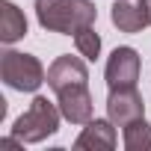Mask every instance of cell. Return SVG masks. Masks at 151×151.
Here are the masks:
<instances>
[{"label":"cell","instance_id":"6da1fadb","mask_svg":"<svg viewBox=\"0 0 151 151\" xmlns=\"http://www.w3.org/2000/svg\"><path fill=\"white\" fill-rule=\"evenodd\" d=\"M36 18L47 33L74 36L80 27L95 24L98 9L92 0H36Z\"/></svg>","mask_w":151,"mask_h":151},{"label":"cell","instance_id":"7a4b0ae2","mask_svg":"<svg viewBox=\"0 0 151 151\" xmlns=\"http://www.w3.org/2000/svg\"><path fill=\"white\" fill-rule=\"evenodd\" d=\"M59 104L47 101L45 95H36L33 104L27 107V113H21L12 124V136L21 139V145H36V142H45L47 136H53L59 130Z\"/></svg>","mask_w":151,"mask_h":151},{"label":"cell","instance_id":"3957f363","mask_svg":"<svg viewBox=\"0 0 151 151\" xmlns=\"http://www.w3.org/2000/svg\"><path fill=\"white\" fill-rule=\"evenodd\" d=\"M0 77H3V83L9 89H15V92H36L47 80V71H45V65L33 53L6 50L3 59H0Z\"/></svg>","mask_w":151,"mask_h":151},{"label":"cell","instance_id":"277c9868","mask_svg":"<svg viewBox=\"0 0 151 151\" xmlns=\"http://www.w3.org/2000/svg\"><path fill=\"white\" fill-rule=\"evenodd\" d=\"M139 71H142V59L133 47H116L107 59L104 68V80L110 89H122V86H136L139 80Z\"/></svg>","mask_w":151,"mask_h":151},{"label":"cell","instance_id":"5b68a950","mask_svg":"<svg viewBox=\"0 0 151 151\" xmlns=\"http://www.w3.org/2000/svg\"><path fill=\"white\" fill-rule=\"evenodd\" d=\"M145 116V104H142V95L136 92V86H122V89H110V98H107V119L116 124V127H124L136 119Z\"/></svg>","mask_w":151,"mask_h":151},{"label":"cell","instance_id":"8992f818","mask_svg":"<svg viewBox=\"0 0 151 151\" xmlns=\"http://www.w3.org/2000/svg\"><path fill=\"white\" fill-rule=\"evenodd\" d=\"M80 83H89V68H86V59L77 53V56H71V53H62L50 62L47 68V86L53 92H62L68 86H80Z\"/></svg>","mask_w":151,"mask_h":151},{"label":"cell","instance_id":"52a82bcc","mask_svg":"<svg viewBox=\"0 0 151 151\" xmlns=\"http://www.w3.org/2000/svg\"><path fill=\"white\" fill-rule=\"evenodd\" d=\"M56 104H59L62 119L71 122V124H86V122H92V110H95V107H92V92H89L86 83L68 86V89L56 92Z\"/></svg>","mask_w":151,"mask_h":151},{"label":"cell","instance_id":"ba28073f","mask_svg":"<svg viewBox=\"0 0 151 151\" xmlns=\"http://www.w3.org/2000/svg\"><path fill=\"white\" fill-rule=\"evenodd\" d=\"M110 21L113 27H119V33H142L148 27L145 0H116L110 9Z\"/></svg>","mask_w":151,"mask_h":151},{"label":"cell","instance_id":"9c48e42d","mask_svg":"<svg viewBox=\"0 0 151 151\" xmlns=\"http://www.w3.org/2000/svg\"><path fill=\"white\" fill-rule=\"evenodd\" d=\"M116 142H119V136H116V124L110 122V119H92V122H86L83 124V130H80V136L74 139V148H116Z\"/></svg>","mask_w":151,"mask_h":151},{"label":"cell","instance_id":"30bf717a","mask_svg":"<svg viewBox=\"0 0 151 151\" xmlns=\"http://www.w3.org/2000/svg\"><path fill=\"white\" fill-rule=\"evenodd\" d=\"M27 36V18L12 0H0V42L15 45L18 39Z\"/></svg>","mask_w":151,"mask_h":151},{"label":"cell","instance_id":"8fae6325","mask_svg":"<svg viewBox=\"0 0 151 151\" xmlns=\"http://www.w3.org/2000/svg\"><path fill=\"white\" fill-rule=\"evenodd\" d=\"M122 142L127 151H151V124L145 122V116L122 127Z\"/></svg>","mask_w":151,"mask_h":151},{"label":"cell","instance_id":"7c38bea8","mask_svg":"<svg viewBox=\"0 0 151 151\" xmlns=\"http://www.w3.org/2000/svg\"><path fill=\"white\" fill-rule=\"evenodd\" d=\"M74 47H77V53L86 62H95L98 59V53H101V36L95 33V24L80 27L77 33H74Z\"/></svg>","mask_w":151,"mask_h":151},{"label":"cell","instance_id":"4fadbf2b","mask_svg":"<svg viewBox=\"0 0 151 151\" xmlns=\"http://www.w3.org/2000/svg\"><path fill=\"white\" fill-rule=\"evenodd\" d=\"M145 9H148V24H151V0H145Z\"/></svg>","mask_w":151,"mask_h":151}]
</instances>
